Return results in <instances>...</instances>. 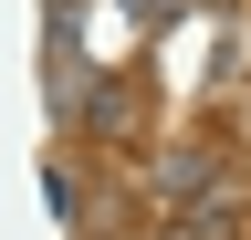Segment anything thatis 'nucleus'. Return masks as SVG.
Returning <instances> with one entry per match:
<instances>
[{
  "label": "nucleus",
  "mask_w": 251,
  "mask_h": 240,
  "mask_svg": "<svg viewBox=\"0 0 251 240\" xmlns=\"http://www.w3.org/2000/svg\"><path fill=\"white\" fill-rule=\"evenodd\" d=\"M168 240H199V230H168Z\"/></svg>",
  "instance_id": "f257e3e1"
}]
</instances>
